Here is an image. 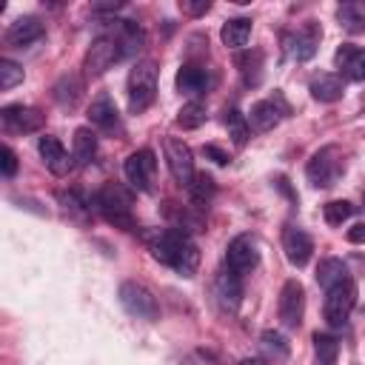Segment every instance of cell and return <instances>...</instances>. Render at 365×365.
<instances>
[{
  "label": "cell",
  "mask_w": 365,
  "mask_h": 365,
  "mask_svg": "<svg viewBox=\"0 0 365 365\" xmlns=\"http://www.w3.org/2000/svg\"><path fill=\"white\" fill-rule=\"evenodd\" d=\"M151 254L157 262L174 268L180 277H194L200 268V248L182 228H165L151 242Z\"/></svg>",
  "instance_id": "6da1fadb"
},
{
  "label": "cell",
  "mask_w": 365,
  "mask_h": 365,
  "mask_svg": "<svg viewBox=\"0 0 365 365\" xmlns=\"http://www.w3.org/2000/svg\"><path fill=\"white\" fill-rule=\"evenodd\" d=\"M131 191L120 182H106L97 194H94V208L117 228L123 231H134V214H131Z\"/></svg>",
  "instance_id": "7a4b0ae2"
},
{
  "label": "cell",
  "mask_w": 365,
  "mask_h": 365,
  "mask_svg": "<svg viewBox=\"0 0 365 365\" xmlns=\"http://www.w3.org/2000/svg\"><path fill=\"white\" fill-rule=\"evenodd\" d=\"M128 111L131 114H140L145 111L154 97H157V68L151 60H140L131 71H128Z\"/></svg>",
  "instance_id": "3957f363"
},
{
  "label": "cell",
  "mask_w": 365,
  "mask_h": 365,
  "mask_svg": "<svg viewBox=\"0 0 365 365\" xmlns=\"http://www.w3.org/2000/svg\"><path fill=\"white\" fill-rule=\"evenodd\" d=\"M345 168V160H342V151L336 145H322L319 151L311 154L308 165H305V174H308V182L317 185V188H328L339 180Z\"/></svg>",
  "instance_id": "277c9868"
},
{
  "label": "cell",
  "mask_w": 365,
  "mask_h": 365,
  "mask_svg": "<svg viewBox=\"0 0 365 365\" xmlns=\"http://www.w3.org/2000/svg\"><path fill=\"white\" fill-rule=\"evenodd\" d=\"M354 305H356V285H354V279H345V282L328 288L325 291V305H322L325 322L331 328H342L348 322Z\"/></svg>",
  "instance_id": "5b68a950"
},
{
  "label": "cell",
  "mask_w": 365,
  "mask_h": 365,
  "mask_svg": "<svg viewBox=\"0 0 365 365\" xmlns=\"http://www.w3.org/2000/svg\"><path fill=\"white\" fill-rule=\"evenodd\" d=\"M120 305L137 317V319H145V322H154L160 317V305H157V297L143 285V282H134V279H125L120 285Z\"/></svg>",
  "instance_id": "8992f818"
},
{
  "label": "cell",
  "mask_w": 365,
  "mask_h": 365,
  "mask_svg": "<svg viewBox=\"0 0 365 365\" xmlns=\"http://www.w3.org/2000/svg\"><path fill=\"white\" fill-rule=\"evenodd\" d=\"M319 40H322L319 23L308 20V23H302L297 31H285V34H282V51H285L291 60L305 63V60H311V57L317 54Z\"/></svg>",
  "instance_id": "52a82bcc"
},
{
  "label": "cell",
  "mask_w": 365,
  "mask_h": 365,
  "mask_svg": "<svg viewBox=\"0 0 365 365\" xmlns=\"http://www.w3.org/2000/svg\"><path fill=\"white\" fill-rule=\"evenodd\" d=\"M120 57H125L120 40H117L111 31H103V34L88 46V51H86V63H83V66H86V74H88V77H97V74L108 71Z\"/></svg>",
  "instance_id": "ba28073f"
},
{
  "label": "cell",
  "mask_w": 365,
  "mask_h": 365,
  "mask_svg": "<svg viewBox=\"0 0 365 365\" xmlns=\"http://www.w3.org/2000/svg\"><path fill=\"white\" fill-rule=\"evenodd\" d=\"M277 314H279V322L288 328V331H297L302 325V317H305V291L297 279H288L279 291V302H277Z\"/></svg>",
  "instance_id": "9c48e42d"
},
{
  "label": "cell",
  "mask_w": 365,
  "mask_h": 365,
  "mask_svg": "<svg viewBox=\"0 0 365 365\" xmlns=\"http://www.w3.org/2000/svg\"><path fill=\"white\" fill-rule=\"evenodd\" d=\"M165 163H168V171H171V177L180 182V185H191V180H194V154H191V148H188V143H182L180 137H165Z\"/></svg>",
  "instance_id": "30bf717a"
},
{
  "label": "cell",
  "mask_w": 365,
  "mask_h": 365,
  "mask_svg": "<svg viewBox=\"0 0 365 365\" xmlns=\"http://www.w3.org/2000/svg\"><path fill=\"white\" fill-rule=\"evenodd\" d=\"M125 180L137 188V191H151L154 185V171H157V160H154V151L151 148H137L125 157Z\"/></svg>",
  "instance_id": "8fae6325"
},
{
  "label": "cell",
  "mask_w": 365,
  "mask_h": 365,
  "mask_svg": "<svg viewBox=\"0 0 365 365\" xmlns=\"http://www.w3.org/2000/svg\"><path fill=\"white\" fill-rule=\"evenodd\" d=\"M257 262H259V248H257V240L251 234H240V237H234L228 242V248H225V265L231 271H237L242 277V274L254 271Z\"/></svg>",
  "instance_id": "7c38bea8"
},
{
  "label": "cell",
  "mask_w": 365,
  "mask_h": 365,
  "mask_svg": "<svg viewBox=\"0 0 365 365\" xmlns=\"http://www.w3.org/2000/svg\"><path fill=\"white\" fill-rule=\"evenodd\" d=\"M0 120H3V128L11 131V134H29V131H37L46 117L43 111L31 108V106H3L0 108Z\"/></svg>",
  "instance_id": "4fadbf2b"
},
{
  "label": "cell",
  "mask_w": 365,
  "mask_h": 365,
  "mask_svg": "<svg viewBox=\"0 0 365 365\" xmlns=\"http://www.w3.org/2000/svg\"><path fill=\"white\" fill-rule=\"evenodd\" d=\"M214 297H217V302H220L222 311H228V314H237L240 311V302H242V279L228 265L214 277Z\"/></svg>",
  "instance_id": "5bb4252c"
},
{
  "label": "cell",
  "mask_w": 365,
  "mask_h": 365,
  "mask_svg": "<svg viewBox=\"0 0 365 365\" xmlns=\"http://www.w3.org/2000/svg\"><path fill=\"white\" fill-rule=\"evenodd\" d=\"M288 114V106L282 103V97L277 94L274 100H259V103H254L251 106V111H248V128L251 131H271L282 117Z\"/></svg>",
  "instance_id": "9a60e30c"
},
{
  "label": "cell",
  "mask_w": 365,
  "mask_h": 365,
  "mask_svg": "<svg viewBox=\"0 0 365 365\" xmlns=\"http://www.w3.org/2000/svg\"><path fill=\"white\" fill-rule=\"evenodd\" d=\"M37 151H40V157H43V163H46V168H48L51 174L63 177V174L71 171V160H74V157H68V151L63 148V143H60L57 137L43 134V137L37 140Z\"/></svg>",
  "instance_id": "2e32d148"
},
{
  "label": "cell",
  "mask_w": 365,
  "mask_h": 365,
  "mask_svg": "<svg viewBox=\"0 0 365 365\" xmlns=\"http://www.w3.org/2000/svg\"><path fill=\"white\" fill-rule=\"evenodd\" d=\"M282 251H285V257H288L291 265L302 268V265L311 259L314 242H311V237H308L302 228H297V225H285V231H282Z\"/></svg>",
  "instance_id": "e0dca14e"
},
{
  "label": "cell",
  "mask_w": 365,
  "mask_h": 365,
  "mask_svg": "<svg viewBox=\"0 0 365 365\" xmlns=\"http://www.w3.org/2000/svg\"><path fill=\"white\" fill-rule=\"evenodd\" d=\"M43 31H46V26H43L37 17L26 14V17H17L14 23H9V29H6V34H3V40H6V46L23 48V46H31L34 40H40V37H43Z\"/></svg>",
  "instance_id": "ac0fdd59"
},
{
  "label": "cell",
  "mask_w": 365,
  "mask_h": 365,
  "mask_svg": "<svg viewBox=\"0 0 365 365\" xmlns=\"http://www.w3.org/2000/svg\"><path fill=\"white\" fill-rule=\"evenodd\" d=\"M88 120H91V125H97L100 131H120L123 125H120V114H117V106H114V100L108 97V94H97L94 100H91V106H88Z\"/></svg>",
  "instance_id": "d6986e66"
},
{
  "label": "cell",
  "mask_w": 365,
  "mask_h": 365,
  "mask_svg": "<svg viewBox=\"0 0 365 365\" xmlns=\"http://www.w3.org/2000/svg\"><path fill=\"white\" fill-rule=\"evenodd\" d=\"M208 86H211V77H208V71L202 66H194V63L180 66V71H177V91L180 94L200 97V94L208 91Z\"/></svg>",
  "instance_id": "ffe728a7"
},
{
  "label": "cell",
  "mask_w": 365,
  "mask_h": 365,
  "mask_svg": "<svg viewBox=\"0 0 365 365\" xmlns=\"http://www.w3.org/2000/svg\"><path fill=\"white\" fill-rule=\"evenodd\" d=\"M334 63H336V68H339L348 80H356V83L365 80V48H356V46L345 43V46L336 48Z\"/></svg>",
  "instance_id": "44dd1931"
},
{
  "label": "cell",
  "mask_w": 365,
  "mask_h": 365,
  "mask_svg": "<svg viewBox=\"0 0 365 365\" xmlns=\"http://www.w3.org/2000/svg\"><path fill=\"white\" fill-rule=\"evenodd\" d=\"M114 26H111V34L120 40V46H123V54L128 57V54H137L140 48H143V43H145V31L134 23V20H111Z\"/></svg>",
  "instance_id": "7402d4cb"
},
{
  "label": "cell",
  "mask_w": 365,
  "mask_h": 365,
  "mask_svg": "<svg viewBox=\"0 0 365 365\" xmlns=\"http://www.w3.org/2000/svg\"><path fill=\"white\" fill-rule=\"evenodd\" d=\"M308 91L319 103H336V100H342L345 86H342V80L336 74H317V77H311Z\"/></svg>",
  "instance_id": "603a6c76"
},
{
  "label": "cell",
  "mask_w": 365,
  "mask_h": 365,
  "mask_svg": "<svg viewBox=\"0 0 365 365\" xmlns=\"http://www.w3.org/2000/svg\"><path fill=\"white\" fill-rule=\"evenodd\" d=\"M345 279H351V274H348V265H345L342 259L328 257V259H322V262L317 265V282H319L325 291L334 288V285H339V282H345Z\"/></svg>",
  "instance_id": "cb8c5ba5"
},
{
  "label": "cell",
  "mask_w": 365,
  "mask_h": 365,
  "mask_svg": "<svg viewBox=\"0 0 365 365\" xmlns=\"http://www.w3.org/2000/svg\"><path fill=\"white\" fill-rule=\"evenodd\" d=\"M336 20H339V26H342L345 31H351V34L365 31V3H362V0H348V3H342V6L336 9Z\"/></svg>",
  "instance_id": "d4e9b609"
},
{
  "label": "cell",
  "mask_w": 365,
  "mask_h": 365,
  "mask_svg": "<svg viewBox=\"0 0 365 365\" xmlns=\"http://www.w3.org/2000/svg\"><path fill=\"white\" fill-rule=\"evenodd\" d=\"M220 37H222V43L228 48H242L248 43V37H251V20L248 17H231V20H225Z\"/></svg>",
  "instance_id": "484cf974"
},
{
  "label": "cell",
  "mask_w": 365,
  "mask_h": 365,
  "mask_svg": "<svg viewBox=\"0 0 365 365\" xmlns=\"http://www.w3.org/2000/svg\"><path fill=\"white\" fill-rule=\"evenodd\" d=\"M80 91H83V83H80V77H74V74H63L57 83H54V88H51V97L63 106V108H71V106H77V100H80Z\"/></svg>",
  "instance_id": "4316f807"
},
{
  "label": "cell",
  "mask_w": 365,
  "mask_h": 365,
  "mask_svg": "<svg viewBox=\"0 0 365 365\" xmlns=\"http://www.w3.org/2000/svg\"><path fill=\"white\" fill-rule=\"evenodd\" d=\"M97 154V134L91 128H77L74 131V143H71V157L80 165H88Z\"/></svg>",
  "instance_id": "83f0119b"
},
{
  "label": "cell",
  "mask_w": 365,
  "mask_h": 365,
  "mask_svg": "<svg viewBox=\"0 0 365 365\" xmlns=\"http://www.w3.org/2000/svg\"><path fill=\"white\" fill-rule=\"evenodd\" d=\"M259 348H262V354H265L268 359H274V362H285L288 354H291V348H288V342H285V336H282L279 331H262Z\"/></svg>",
  "instance_id": "f1b7e54d"
},
{
  "label": "cell",
  "mask_w": 365,
  "mask_h": 365,
  "mask_svg": "<svg viewBox=\"0 0 365 365\" xmlns=\"http://www.w3.org/2000/svg\"><path fill=\"white\" fill-rule=\"evenodd\" d=\"M225 128H228V137L237 143V145H245L248 137H251V128H248V117L240 111V108H228L225 117H222Z\"/></svg>",
  "instance_id": "f546056e"
},
{
  "label": "cell",
  "mask_w": 365,
  "mask_h": 365,
  "mask_svg": "<svg viewBox=\"0 0 365 365\" xmlns=\"http://www.w3.org/2000/svg\"><path fill=\"white\" fill-rule=\"evenodd\" d=\"M185 191H188V197H191V202H194L197 208H205V205L211 202V197H214L217 185H214V180H211V177L202 171V174H194L191 185H188Z\"/></svg>",
  "instance_id": "4dcf8cb0"
},
{
  "label": "cell",
  "mask_w": 365,
  "mask_h": 365,
  "mask_svg": "<svg viewBox=\"0 0 365 365\" xmlns=\"http://www.w3.org/2000/svg\"><path fill=\"white\" fill-rule=\"evenodd\" d=\"M237 66H240V74L248 86H257L262 80V54L259 51H245L237 57Z\"/></svg>",
  "instance_id": "1f68e13d"
},
{
  "label": "cell",
  "mask_w": 365,
  "mask_h": 365,
  "mask_svg": "<svg viewBox=\"0 0 365 365\" xmlns=\"http://www.w3.org/2000/svg\"><path fill=\"white\" fill-rule=\"evenodd\" d=\"M205 106L200 103V100H188L180 111H177V125L180 128H185V131H191V128H200L202 123H205Z\"/></svg>",
  "instance_id": "d6a6232c"
},
{
  "label": "cell",
  "mask_w": 365,
  "mask_h": 365,
  "mask_svg": "<svg viewBox=\"0 0 365 365\" xmlns=\"http://www.w3.org/2000/svg\"><path fill=\"white\" fill-rule=\"evenodd\" d=\"M314 354H317V362H325V365H334L336 356H339V339L331 336V334H314Z\"/></svg>",
  "instance_id": "836d02e7"
},
{
  "label": "cell",
  "mask_w": 365,
  "mask_h": 365,
  "mask_svg": "<svg viewBox=\"0 0 365 365\" xmlns=\"http://www.w3.org/2000/svg\"><path fill=\"white\" fill-rule=\"evenodd\" d=\"M57 202L63 205L66 214H71V217H77V220H86V214H88V208H91V202H86V200L80 197V191H60V194H57Z\"/></svg>",
  "instance_id": "e575fe53"
},
{
  "label": "cell",
  "mask_w": 365,
  "mask_h": 365,
  "mask_svg": "<svg viewBox=\"0 0 365 365\" xmlns=\"http://www.w3.org/2000/svg\"><path fill=\"white\" fill-rule=\"evenodd\" d=\"M322 214H325V222L328 225H342L354 214V205L348 200H331V202H325Z\"/></svg>",
  "instance_id": "d590c367"
},
{
  "label": "cell",
  "mask_w": 365,
  "mask_h": 365,
  "mask_svg": "<svg viewBox=\"0 0 365 365\" xmlns=\"http://www.w3.org/2000/svg\"><path fill=\"white\" fill-rule=\"evenodd\" d=\"M17 83H23V68L14 63V60H0V88L3 91H9V88H14Z\"/></svg>",
  "instance_id": "8d00e7d4"
},
{
  "label": "cell",
  "mask_w": 365,
  "mask_h": 365,
  "mask_svg": "<svg viewBox=\"0 0 365 365\" xmlns=\"http://www.w3.org/2000/svg\"><path fill=\"white\" fill-rule=\"evenodd\" d=\"M0 165H3V177H14V171H17V154L9 148V145H3V151H0Z\"/></svg>",
  "instance_id": "74e56055"
},
{
  "label": "cell",
  "mask_w": 365,
  "mask_h": 365,
  "mask_svg": "<svg viewBox=\"0 0 365 365\" xmlns=\"http://www.w3.org/2000/svg\"><path fill=\"white\" fill-rule=\"evenodd\" d=\"M180 9L185 11V14H191V17H200V14H205L208 9H211V3L208 0H180Z\"/></svg>",
  "instance_id": "f35d334b"
},
{
  "label": "cell",
  "mask_w": 365,
  "mask_h": 365,
  "mask_svg": "<svg viewBox=\"0 0 365 365\" xmlns=\"http://www.w3.org/2000/svg\"><path fill=\"white\" fill-rule=\"evenodd\" d=\"M205 157H211L217 165H228V163H231V157H228L222 148H217V145H205Z\"/></svg>",
  "instance_id": "ab89813d"
},
{
  "label": "cell",
  "mask_w": 365,
  "mask_h": 365,
  "mask_svg": "<svg viewBox=\"0 0 365 365\" xmlns=\"http://www.w3.org/2000/svg\"><path fill=\"white\" fill-rule=\"evenodd\" d=\"M348 242H354V245L365 242V222H356V225L348 228Z\"/></svg>",
  "instance_id": "60d3db41"
},
{
  "label": "cell",
  "mask_w": 365,
  "mask_h": 365,
  "mask_svg": "<svg viewBox=\"0 0 365 365\" xmlns=\"http://www.w3.org/2000/svg\"><path fill=\"white\" fill-rule=\"evenodd\" d=\"M97 14L100 11H117V9H123V3H97V6H91Z\"/></svg>",
  "instance_id": "b9f144b4"
},
{
  "label": "cell",
  "mask_w": 365,
  "mask_h": 365,
  "mask_svg": "<svg viewBox=\"0 0 365 365\" xmlns=\"http://www.w3.org/2000/svg\"><path fill=\"white\" fill-rule=\"evenodd\" d=\"M240 365H268L265 359H257V356H248V359H242Z\"/></svg>",
  "instance_id": "7bdbcfd3"
},
{
  "label": "cell",
  "mask_w": 365,
  "mask_h": 365,
  "mask_svg": "<svg viewBox=\"0 0 365 365\" xmlns=\"http://www.w3.org/2000/svg\"><path fill=\"white\" fill-rule=\"evenodd\" d=\"M317 365H325V362H317Z\"/></svg>",
  "instance_id": "ee69618b"
},
{
  "label": "cell",
  "mask_w": 365,
  "mask_h": 365,
  "mask_svg": "<svg viewBox=\"0 0 365 365\" xmlns=\"http://www.w3.org/2000/svg\"><path fill=\"white\" fill-rule=\"evenodd\" d=\"M362 205H365V200H362Z\"/></svg>",
  "instance_id": "f6af8a7d"
}]
</instances>
